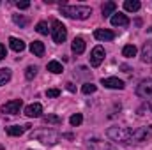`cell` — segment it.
<instances>
[{
  "label": "cell",
  "mask_w": 152,
  "mask_h": 150,
  "mask_svg": "<svg viewBox=\"0 0 152 150\" xmlns=\"http://www.w3.org/2000/svg\"><path fill=\"white\" fill-rule=\"evenodd\" d=\"M60 12L71 20H87L92 14L88 5H60Z\"/></svg>",
  "instance_id": "cell-1"
},
{
  "label": "cell",
  "mask_w": 152,
  "mask_h": 150,
  "mask_svg": "<svg viewBox=\"0 0 152 150\" xmlns=\"http://www.w3.org/2000/svg\"><path fill=\"white\" fill-rule=\"evenodd\" d=\"M32 138H36L37 141H41L42 145H55L58 140H60V134H57L55 131L51 129H37L32 133Z\"/></svg>",
  "instance_id": "cell-2"
},
{
  "label": "cell",
  "mask_w": 152,
  "mask_h": 150,
  "mask_svg": "<svg viewBox=\"0 0 152 150\" xmlns=\"http://www.w3.org/2000/svg\"><path fill=\"white\" fill-rule=\"evenodd\" d=\"M152 136V127L151 125H143V127H138L134 131H131V138L127 143H143V141H149Z\"/></svg>",
  "instance_id": "cell-3"
},
{
  "label": "cell",
  "mask_w": 152,
  "mask_h": 150,
  "mask_svg": "<svg viewBox=\"0 0 152 150\" xmlns=\"http://www.w3.org/2000/svg\"><path fill=\"white\" fill-rule=\"evenodd\" d=\"M50 32H51L53 42H57V44H62V42L66 41V37H67V28H66L64 23L58 21V20H53V21H51V28H50Z\"/></svg>",
  "instance_id": "cell-4"
},
{
  "label": "cell",
  "mask_w": 152,
  "mask_h": 150,
  "mask_svg": "<svg viewBox=\"0 0 152 150\" xmlns=\"http://www.w3.org/2000/svg\"><path fill=\"white\" fill-rule=\"evenodd\" d=\"M136 95L145 99L149 103V108L152 110V78L149 79H143L138 87H136Z\"/></svg>",
  "instance_id": "cell-5"
},
{
  "label": "cell",
  "mask_w": 152,
  "mask_h": 150,
  "mask_svg": "<svg viewBox=\"0 0 152 150\" xmlns=\"http://www.w3.org/2000/svg\"><path fill=\"white\" fill-rule=\"evenodd\" d=\"M131 131H133V129H127V127H110L106 134H108V138H112L113 141H129Z\"/></svg>",
  "instance_id": "cell-6"
},
{
  "label": "cell",
  "mask_w": 152,
  "mask_h": 150,
  "mask_svg": "<svg viewBox=\"0 0 152 150\" xmlns=\"http://www.w3.org/2000/svg\"><path fill=\"white\" fill-rule=\"evenodd\" d=\"M21 106H23V101L21 99H12V101H9V103H5L4 106H2V113H7V115H18L20 110H21Z\"/></svg>",
  "instance_id": "cell-7"
},
{
  "label": "cell",
  "mask_w": 152,
  "mask_h": 150,
  "mask_svg": "<svg viewBox=\"0 0 152 150\" xmlns=\"http://www.w3.org/2000/svg\"><path fill=\"white\" fill-rule=\"evenodd\" d=\"M103 60H104V48L103 46H96L90 51V66L92 67H99Z\"/></svg>",
  "instance_id": "cell-8"
},
{
  "label": "cell",
  "mask_w": 152,
  "mask_h": 150,
  "mask_svg": "<svg viewBox=\"0 0 152 150\" xmlns=\"http://www.w3.org/2000/svg\"><path fill=\"white\" fill-rule=\"evenodd\" d=\"M101 85H104L106 88H115V90H122L126 87L124 81L118 79V78H103L101 79Z\"/></svg>",
  "instance_id": "cell-9"
},
{
  "label": "cell",
  "mask_w": 152,
  "mask_h": 150,
  "mask_svg": "<svg viewBox=\"0 0 152 150\" xmlns=\"http://www.w3.org/2000/svg\"><path fill=\"white\" fill-rule=\"evenodd\" d=\"M41 113H42V106L39 103H32L25 108V115L28 118H37V117H41Z\"/></svg>",
  "instance_id": "cell-10"
},
{
  "label": "cell",
  "mask_w": 152,
  "mask_h": 150,
  "mask_svg": "<svg viewBox=\"0 0 152 150\" xmlns=\"http://www.w3.org/2000/svg\"><path fill=\"white\" fill-rule=\"evenodd\" d=\"M94 37L97 39V41H113L115 34L112 30H108V28H97L94 32Z\"/></svg>",
  "instance_id": "cell-11"
},
{
  "label": "cell",
  "mask_w": 152,
  "mask_h": 150,
  "mask_svg": "<svg viewBox=\"0 0 152 150\" xmlns=\"http://www.w3.org/2000/svg\"><path fill=\"white\" fill-rule=\"evenodd\" d=\"M112 25H113V27H127V25H129V20H127L126 14L115 12L113 16H112Z\"/></svg>",
  "instance_id": "cell-12"
},
{
  "label": "cell",
  "mask_w": 152,
  "mask_h": 150,
  "mask_svg": "<svg viewBox=\"0 0 152 150\" xmlns=\"http://www.w3.org/2000/svg\"><path fill=\"white\" fill-rule=\"evenodd\" d=\"M142 60L145 64H152V41H147L142 48Z\"/></svg>",
  "instance_id": "cell-13"
},
{
  "label": "cell",
  "mask_w": 152,
  "mask_h": 150,
  "mask_svg": "<svg viewBox=\"0 0 152 150\" xmlns=\"http://www.w3.org/2000/svg\"><path fill=\"white\" fill-rule=\"evenodd\" d=\"M115 9H117V4H115V2H104V4H103V7H101L103 18H110V16H113Z\"/></svg>",
  "instance_id": "cell-14"
},
{
  "label": "cell",
  "mask_w": 152,
  "mask_h": 150,
  "mask_svg": "<svg viewBox=\"0 0 152 150\" xmlns=\"http://www.w3.org/2000/svg\"><path fill=\"white\" fill-rule=\"evenodd\" d=\"M28 129H30V125H11V127H7V134L9 136H21Z\"/></svg>",
  "instance_id": "cell-15"
},
{
  "label": "cell",
  "mask_w": 152,
  "mask_h": 150,
  "mask_svg": "<svg viewBox=\"0 0 152 150\" xmlns=\"http://www.w3.org/2000/svg\"><path fill=\"white\" fill-rule=\"evenodd\" d=\"M71 48H73V53L81 55V53L85 51V41H83V37H75L73 44H71Z\"/></svg>",
  "instance_id": "cell-16"
},
{
  "label": "cell",
  "mask_w": 152,
  "mask_h": 150,
  "mask_svg": "<svg viewBox=\"0 0 152 150\" xmlns=\"http://www.w3.org/2000/svg\"><path fill=\"white\" fill-rule=\"evenodd\" d=\"M9 46H11V50L16 51V53H20V51L25 50V42H23L21 39H18V37H11L9 39Z\"/></svg>",
  "instance_id": "cell-17"
},
{
  "label": "cell",
  "mask_w": 152,
  "mask_h": 150,
  "mask_svg": "<svg viewBox=\"0 0 152 150\" xmlns=\"http://www.w3.org/2000/svg\"><path fill=\"white\" fill-rule=\"evenodd\" d=\"M30 51H32L36 57H42V55H44V44H42L41 41L30 42Z\"/></svg>",
  "instance_id": "cell-18"
},
{
  "label": "cell",
  "mask_w": 152,
  "mask_h": 150,
  "mask_svg": "<svg viewBox=\"0 0 152 150\" xmlns=\"http://www.w3.org/2000/svg\"><path fill=\"white\" fill-rule=\"evenodd\" d=\"M140 7H142V4H140L138 0H126V2H124V9L129 11V12H136Z\"/></svg>",
  "instance_id": "cell-19"
},
{
  "label": "cell",
  "mask_w": 152,
  "mask_h": 150,
  "mask_svg": "<svg viewBox=\"0 0 152 150\" xmlns=\"http://www.w3.org/2000/svg\"><path fill=\"white\" fill-rule=\"evenodd\" d=\"M48 71H50V73H55V74H60L64 69H62V64H60V62L51 60V62L48 64Z\"/></svg>",
  "instance_id": "cell-20"
},
{
  "label": "cell",
  "mask_w": 152,
  "mask_h": 150,
  "mask_svg": "<svg viewBox=\"0 0 152 150\" xmlns=\"http://www.w3.org/2000/svg\"><path fill=\"white\" fill-rule=\"evenodd\" d=\"M136 46H133V44H127V46H124L122 48V55L124 57H127V58H131V57H134L136 55Z\"/></svg>",
  "instance_id": "cell-21"
},
{
  "label": "cell",
  "mask_w": 152,
  "mask_h": 150,
  "mask_svg": "<svg viewBox=\"0 0 152 150\" xmlns=\"http://www.w3.org/2000/svg\"><path fill=\"white\" fill-rule=\"evenodd\" d=\"M42 120H44V124H53V125L62 124V118L57 115H46V117H42Z\"/></svg>",
  "instance_id": "cell-22"
},
{
  "label": "cell",
  "mask_w": 152,
  "mask_h": 150,
  "mask_svg": "<svg viewBox=\"0 0 152 150\" xmlns=\"http://www.w3.org/2000/svg\"><path fill=\"white\" fill-rule=\"evenodd\" d=\"M9 79H11V69H7V67L0 69V87H2V85H5Z\"/></svg>",
  "instance_id": "cell-23"
},
{
  "label": "cell",
  "mask_w": 152,
  "mask_h": 150,
  "mask_svg": "<svg viewBox=\"0 0 152 150\" xmlns=\"http://www.w3.org/2000/svg\"><path fill=\"white\" fill-rule=\"evenodd\" d=\"M36 30H37L41 36H48V32H50V27H48V23H46V21H39L37 27H36Z\"/></svg>",
  "instance_id": "cell-24"
},
{
  "label": "cell",
  "mask_w": 152,
  "mask_h": 150,
  "mask_svg": "<svg viewBox=\"0 0 152 150\" xmlns=\"http://www.w3.org/2000/svg\"><path fill=\"white\" fill-rule=\"evenodd\" d=\"M12 21H14L16 25H20L21 28H23V27H27V23H28V20H27V18H23L21 14H12Z\"/></svg>",
  "instance_id": "cell-25"
},
{
  "label": "cell",
  "mask_w": 152,
  "mask_h": 150,
  "mask_svg": "<svg viewBox=\"0 0 152 150\" xmlns=\"http://www.w3.org/2000/svg\"><path fill=\"white\" fill-rule=\"evenodd\" d=\"M36 74H37V67H36V66H28V67L25 69V78H27V79H34Z\"/></svg>",
  "instance_id": "cell-26"
},
{
  "label": "cell",
  "mask_w": 152,
  "mask_h": 150,
  "mask_svg": "<svg viewBox=\"0 0 152 150\" xmlns=\"http://www.w3.org/2000/svg\"><path fill=\"white\" fill-rule=\"evenodd\" d=\"M81 122H83V117H81V113H75V115L69 118V124H71L73 127H78Z\"/></svg>",
  "instance_id": "cell-27"
},
{
  "label": "cell",
  "mask_w": 152,
  "mask_h": 150,
  "mask_svg": "<svg viewBox=\"0 0 152 150\" xmlns=\"http://www.w3.org/2000/svg\"><path fill=\"white\" fill-rule=\"evenodd\" d=\"M96 88H97V87H96L94 83H85V85L81 87V92H83V94H94Z\"/></svg>",
  "instance_id": "cell-28"
},
{
  "label": "cell",
  "mask_w": 152,
  "mask_h": 150,
  "mask_svg": "<svg viewBox=\"0 0 152 150\" xmlns=\"http://www.w3.org/2000/svg\"><path fill=\"white\" fill-rule=\"evenodd\" d=\"M46 95H48V97H58V95H60V90H58V88H50V90L46 92Z\"/></svg>",
  "instance_id": "cell-29"
},
{
  "label": "cell",
  "mask_w": 152,
  "mask_h": 150,
  "mask_svg": "<svg viewBox=\"0 0 152 150\" xmlns=\"http://www.w3.org/2000/svg\"><path fill=\"white\" fill-rule=\"evenodd\" d=\"M16 7L18 9H28L30 7V2H16Z\"/></svg>",
  "instance_id": "cell-30"
},
{
  "label": "cell",
  "mask_w": 152,
  "mask_h": 150,
  "mask_svg": "<svg viewBox=\"0 0 152 150\" xmlns=\"http://www.w3.org/2000/svg\"><path fill=\"white\" fill-rule=\"evenodd\" d=\"M5 57H7V50H5V46L0 42V60H4Z\"/></svg>",
  "instance_id": "cell-31"
},
{
  "label": "cell",
  "mask_w": 152,
  "mask_h": 150,
  "mask_svg": "<svg viewBox=\"0 0 152 150\" xmlns=\"http://www.w3.org/2000/svg\"><path fill=\"white\" fill-rule=\"evenodd\" d=\"M67 90H69V92H75V90H76L75 85H73V83H67Z\"/></svg>",
  "instance_id": "cell-32"
},
{
  "label": "cell",
  "mask_w": 152,
  "mask_h": 150,
  "mask_svg": "<svg viewBox=\"0 0 152 150\" xmlns=\"http://www.w3.org/2000/svg\"><path fill=\"white\" fill-rule=\"evenodd\" d=\"M149 32H152V27H151V28H149Z\"/></svg>",
  "instance_id": "cell-33"
}]
</instances>
